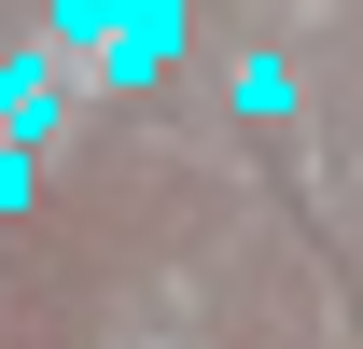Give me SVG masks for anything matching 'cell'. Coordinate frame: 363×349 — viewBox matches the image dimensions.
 Returning a JSON list of instances; mask_svg holds the SVG:
<instances>
[{
    "mask_svg": "<svg viewBox=\"0 0 363 349\" xmlns=\"http://www.w3.org/2000/svg\"><path fill=\"white\" fill-rule=\"evenodd\" d=\"M56 126H70V56H56V43H14V56H0V140L43 154Z\"/></svg>",
    "mask_w": 363,
    "mask_h": 349,
    "instance_id": "1",
    "label": "cell"
},
{
    "mask_svg": "<svg viewBox=\"0 0 363 349\" xmlns=\"http://www.w3.org/2000/svg\"><path fill=\"white\" fill-rule=\"evenodd\" d=\"M182 14H196V0H140V14L112 28V56H98L84 84H112V98H140V84H168V56H182Z\"/></svg>",
    "mask_w": 363,
    "mask_h": 349,
    "instance_id": "2",
    "label": "cell"
},
{
    "mask_svg": "<svg viewBox=\"0 0 363 349\" xmlns=\"http://www.w3.org/2000/svg\"><path fill=\"white\" fill-rule=\"evenodd\" d=\"M140 0H43V43L70 56V70H98V56H112V28H126Z\"/></svg>",
    "mask_w": 363,
    "mask_h": 349,
    "instance_id": "3",
    "label": "cell"
},
{
    "mask_svg": "<svg viewBox=\"0 0 363 349\" xmlns=\"http://www.w3.org/2000/svg\"><path fill=\"white\" fill-rule=\"evenodd\" d=\"M238 112H294V70L279 56H238Z\"/></svg>",
    "mask_w": 363,
    "mask_h": 349,
    "instance_id": "4",
    "label": "cell"
},
{
    "mask_svg": "<svg viewBox=\"0 0 363 349\" xmlns=\"http://www.w3.org/2000/svg\"><path fill=\"white\" fill-rule=\"evenodd\" d=\"M28 210V154H14V140H0V223Z\"/></svg>",
    "mask_w": 363,
    "mask_h": 349,
    "instance_id": "5",
    "label": "cell"
}]
</instances>
